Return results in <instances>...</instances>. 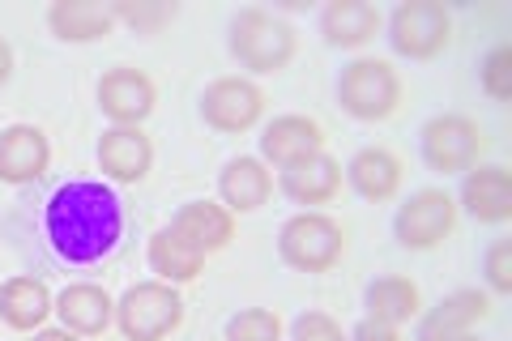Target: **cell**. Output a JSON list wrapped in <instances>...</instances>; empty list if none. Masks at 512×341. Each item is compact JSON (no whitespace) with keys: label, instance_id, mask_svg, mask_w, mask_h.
I'll use <instances>...</instances> for the list:
<instances>
[{"label":"cell","instance_id":"cell-15","mask_svg":"<svg viewBox=\"0 0 512 341\" xmlns=\"http://www.w3.org/2000/svg\"><path fill=\"white\" fill-rule=\"evenodd\" d=\"M154 167V141L146 128H116L99 137V171L116 184H141Z\"/></svg>","mask_w":512,"mask_h":341},{"label":"cell","instance_id":"cell-31","mask_svg":"<svg viewBox=\"0 0 512 341\" xmlns=\"http://www.w3.org/2000/svg\"><path fill=\"white\" fill-rule=\"evenodd\" d=\"M350 341H406L402 329H393V324H384V320H372V316H363L355 324V333H346Z\"/></svg>","mask_w":512,"mask_h":341},{"label":"cell","instance_id":"cell-3","mask_svg":"<svg viewBox=\"0 0 512 341\" xmlns=\"http://www.w3.org/2000/svg\"><path fill=\"white\" fill-rule=\"evenodd\" d=\"M402 73L393 69L389 60L380 56H359L350 60L342 77H338V103L346 116H355L363 124H380L397 116V107H402Z\"/></svg>","mask_w":512,"mask_h":341},{"label":"cell","instance_id":"cell-17","mask_svg":"<svg viewBox=\"0 0 512 341\" xmlns=\"http://www.w3.org/2000/svg\"><path fill=\"white\" fill-rule=\"evenodd\" d=\"M56 316H60V329H69L77 337H103L116 324V299L94 282H73L60 290Z\"/></svg>","mask_w":512,"mask_h":341},{"label":"cell","instance_id":"cell-29","mask_svg":"<svg viewBox=\"0 0 512 341\" xmlns=\"http://www.w3.org/2000/svg\"><path fill=\"white\" fill-rule=\"evenodd\" d=\"M487 295H512V239H495L483 256Z\"/></svg>","mask_w":512,"mask_h":341},{"label":"cell","instance_id":"cell-10","mask_svg":"<svg viewBox=\"0 0 512 341\" xmlns=\"http://www.w3.org/2000/svg\"><path fill=\"white\" fill-rule=\"evenodd\" d=\"M99 107L116 128H141L158 107V86L146 69L116 64L99 77Z\"/></svg>","mask_w":512,"mask_h":341},{"label":"cell","instance_id":"cell-13","mask_svg":"<svg viewBox=\"0 0 512 341\" xmlns=\"http://www.w3.org/2000/svg\"><path fill=\"white\" fill-rule=\"evenodd\" d=\"M491 316V295L478 286H461L453 295H444L436 307L419 312V341H457L474 333L478 324Z\"/></svg>","mask_w":512,"mask_h":341},{"label":"cell","instance_id":"cell-4","mask_svg":"<svg viewBox=\"0 0 512 341\" xmlns=\"http://www.w3.org/2000/svg\"><path fill=\"white\" fill-rule=\"evenodd\" d=\"M278 256L299 273H329L346 256V226L320 209H303V214L286 218Z\"/></svg>","mask_w":512,"mask_h":341},{"label":"cell","instance_id":"cell-30","mask_svg":"<svg viewBox=\"0 0 512 341\" xmlns=\"http://www.w3.org/2000/svg\"><path fill=\"white\" fill-rule=\"evenodd\" d=\"M295 341H350L329 312H303L295 320Z\"/></svg>","mask_w":512,"mask_h":341},{"label":"cell","instance_id":"cell-9","mask_svg":"<svg viewBox=\"0 0 512 341\" xmlns=\"http://www.w3.org/2000/svg\"><path fill=\"white\" fill-rule=\"evenodd\" d=\"M265 107H269L265 90L256 86L252 77H239V73L214 77L201 94V120L210 124L214 133H227V137L252 133V128L265 120Z\"/></svg>","mask_w":512,"mask_h":341},{"label":"cell","instance_id":"cell-1","mask_svg":"<svg viewBox=\"0 0 512 341\" xmlns=\"http://www.w3.org/2000/svg\"><path fill=\"white\" fill-rule=\"evenodd\" d=\"M43 235L69 265L107 261L124 239V201L99 180H73L47 201Z\"/></svg>","mask_w":512,"mask_h":341},{"label":"cell","instance_id":"cell-16","mask_svg":"<svg viewBox=\"0 0 512 341\" xmlns=\"http://www.w3.org/2000/svg\"><path fill=\"white\" fill-rule=\"evenodd\" d=\"M171 231L180 235L184 243H192V248L210 261L214 252L231 248L235 214L222 201H184L180 209H175V218H171Z\"/></svg>","mask_w":512,"mask_h":341},{"label":"cell","instance_id":"cell-19","mask_svg":"<svg viewBox=\"0 0 512 341\" xmlns=\"http://www.w3.org/2000/svg\"><path fill=\"white\" fill-rule=\"evenodd\" d=\"M269 197H274V175H269V167L261 158L252 154H239L231 158L227 167H222L218 175V201L231 209V214H256Z\"/></svg>","mask_w":512,"mask_h":341},{"label":"cell","instance_id":"cell-2","mask_svg":"<svg viewBox=\"0 0 512 341\" xmlns=\"http://www.w3.org/2000/svg\"><path fill=\"white\" fill-rule=\"evenodd\" d=\"M227 47H231V60L239 69L269 77V73H282L286 64L295 60L299 35L291 22L269 9H239L227 30Z\"/></svg>","mask_w":512,"mask_h":341},{"label":"cell","instance_id":"cell-22","mask_svg":"<svg viewBox=\"0 0 512 341\" xmlns=\"http://www.w3.org/2000/svg\"><path fill=\"white\" fill-rule=\"evenodd\" d=\"M278 188L295 205H308V209L329 205L342 192V162L325 150V154H316L308 162H299V167H286L278 175Z\"/></svg>","mask_w":512,"mask_h":341},{"label":"cell","instance_id":"cell-6","mask_svg":"<svg viewBox=\"0 0 512 341\" xmlns=\"http://www.w3.org/2000/svg\"><path fill=\"white\" fill-rule=\"evenodd\" d=\"M487 154L483 124L466 111H444L423 124V162L440 175H466Z\"/></svg>","mask_w":512,"mask_h":341},{"label":"cell","instance_id":"cell-5","mask_svg":"<svg viewBox=\"0 0 512 341\" xmlns=\"http://www.w3.org/2000/svg\"><path fill=\"white\" fill-rule=\"evenodd\" d=\"M116 324L128 341H167L184 324L180 286L167 282H137L116 299Z\"/></svg>","mask_w":512,"mask_h":341},{"label":"cell","instance_id":"cell-26","mask_svg":"<svg viewBox=\"0 0 512 341\" xmlns=\"http://www.w3.org/2000/svg\"><path fill=\"white\" fill-rule=\"evenodd\" d=\"M111 13H116V22L133 26L137 35H158L167 22H175V5H167V0H120V5H111Z\"/></svg>","mask_w":512,"mask_h":341},{"label":"cell","instance_id":"cell-34","mask_svg":"<svg viewBox=\"0 0 512 341\" xmlns=\"http://www.w3.org/2000/svg\"><path fill=\"white\" fill-rule=\"evenodd\" d=\"M457 341H483V337H478V333H466V337H457Z\"/></svg>","mask_w":512,"mask_h":341},{"label":"cell","instance_id":"cell-33","mask_svg":"<svg viewBox=\"0 0 512 341\" xmlns=\"http://www.w3.org/2000/svg\"><path fill=\"white\" fill-rule=\"evenodd\" d=\"M35 341H82V337L69 333V329H39Z\"/></svg>","mask_w":512,"mask_h":341},{"label":"cell","instance_id":"cell-20","mask_svg":"<svg viewBox=\"0 0 512 341\" xmlns=\"http://www.w3.org/2000/svg\"><path fill=\"white\" fill-rule=\"evenodd\" d=\"M380 26L384 18L372 0H333L320 13V35L338 52H359V47H367L380 35Z\"/></svg>","mask_w":512,"mask_h":341},{"label":"cell","instance_id":"cell-28","mask_svg":"<svg viewBox=\"0 0 512 341\" xmlns=\"http://www.w3.org/2000/svg\"><path fill=\"white\" fill-rule=\"evenodd\" d=\"M483 90H487V99H495V103L512 99V47L508 43H495L487 52V60H483Z\"/></svg>","mask_w":512,"mask_h":341},{"label":"cell","instance_id":"cell-21","mask_svg":"<svg viewBox=\"0 0 512 341\" xmlns=\"http://www.w3.org/2000/svg\"><path fill=\"white\" fill-rule=\"evenodd\" d=\"M52 312H56L52 290H47V282L30 278V273H18V278L0 286V320L13 333H39Z\"/></svg>","mask_w":512,"mask_h":341},{"label":"cell","instance_id":"cell-8","mask_svg":"<svg viewBox=\"0 0 512 341\" xmlns=\"http://www.w3.org/2000/svg\"><path fill=\"white\" fill-rule=\"evenodd\" d=\"M389 43L406 60H436L453 43V13L440 0H402L389 18Z\"/></svg>","mask_w":512,"mask_h":341},{"label":"cell","instance_id":"cell-11","mask_svg":"<svg viewBox=\"0 0 512 341\" xmlns=\"http://www.w3.org/2000/svg\"><path fill=\"white\" fill-rule=\"evenodd\" d=\"M325 124L312 116H299V111H286V116H274L261 128V162L265 167H299L316 154H325Z\"/></svg>","mask_w":512,"mask_h":341},{"label":"cell","instance_id":"cell-24","mask_svg":"<svg viewBox=\"0 0 512 341\" xmlns=\"http://www.w3.org/2000/svg\"><path fill=\"white\" fill-rule=\"evenodd\" d=\"M367 316L372 320H384L393 324V329H406L410 320H419L423 312V290L414 278H402V273H389V278H376L372 286H367Z\"/></svg>","mask_w":512,"mask_h":341},{"label":"cell","instance_id":"cell-25","mask_svg":"<svg viewBox=\"0 0 512 341\" xmlns=\"http://www.w3.org/2000/svg\"><path fill=\"white\" fill-rule=\"evenodd\" d=\"M150 269L158 273V282L188 286V282H197L205 273V256L192 248V243H184L171 226H163V231L150 235Z\"/></svg>","mask_w":512,"mask_h":341},{"label":"cell","instance_id":"cell-27","mask_svg":"<svg viewBox=\"0 0 512 341\" xmlns=\"http://www.w3.org/2000/svg\"><path fill=\"white\" fill-rule=\"evenodd\" d=\"M227 341H282V320L269 307H244L227 320Z\"/></svg>","mask_w":512,"mask_h":341},{"label":"cell","instance_id":"cell-7","mask_svg":"<svg viewBox=\"0 0 512 341\" xmlns=\"http://www.w3.org/2000/svg\"><path fill=\"white\" fill-rule=\"evenodd\" d=\"M457 197L448 188H419L397 205L393 235L406 252H431L457 231Z\"/></svg>","mask_w":512,"mask_h":341},{"label":"cell","instance_id":"cell-32","mask_svg":"<svg viewBox=\"0 0 512 341\" xmlns=\"http://www.w3.org/2000/svg\"><path fill=\"white\" fill-rule=\"evenodd\" d=\"M13 77V47H9V39L0 35V86Z\"/></svg>","mask_w":512,"mask_h":341},{"label":"cell","instance_id":"cell-14","mask_svg":"<svg viewBox=\"0 0 512 341\" xmlns=\"http://www.w3.org/2000/svg\"><path fill=\"white\" fill-rule=\"evenodd\" d=\"M52 167V141L39 124H9L0 133V184H35Z\"/></svg>","mask_w":512,"mask_h":341},{"label":"cell","instance_id":"cell-18","mask_svg":"<svg viewBox=\"0 0 512 341\" xmlns=\"http://www.w3.org/2000/svg\"><path fill=\"white\" fill-rule=\"evenodd\" d=\"M342 175L363 201H376V205L393 201L397 192H402V184H406L402 158H397L393 150H384V145H363V150L346 162Z\"/></svg>","mask_w":512,"mask_h":341},{"label":"cell","instance_id":"cell-23","mask_svg":"<svg viewBox=\"0 0 512 341\" xmlns=\"http://www.w3.org/2000/svg\"><path fill=\"white\" fill-rule=\"evenodd\" d=\"M47 26L60 43H99L116 30V13L111 5H99V0H56L47 9Z\"/></svg>","mask_w":512,"mask_h":341},{"label":"cell","instance_id":"cell-12","mask_svg":"<svg viewBox=\"0 0 512 341\" xmlns=\"http://www.w3.org/2000/svg\"><path fill=\"white\" fill-rule=\"evenodd\" d=\"M457 209H466V214L483 226H504L512 218V171L504 162H474V167L461 175Z\"/></svg>","mask_w":512,"mask_h":341}]
</instances>
